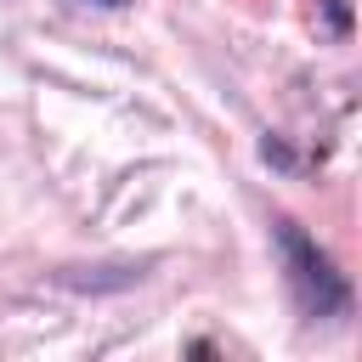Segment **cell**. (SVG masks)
<instances>
[{
  "instance_id": "obj_1",
  "label": "cell",
  "mask_w": 362,
  "mask_h": 362,
  "mask_svg": "<svg viewBox=\"0 0 362 362\" xmlns=\"http://www.w3.org/2000/svg\"><path fill=\"white\" fill-rule=\"evenodd\" d=\"M277 249H283V266H288V288H294V300H300V311H311V317H339L345 305H351V288H345V277L334 272V260L294 226V221H283L277 226Z\"/></svg>"
},
{
  "instance_id": "obj_2",
  "label": "cell",
  "mask_w": 362,
  "mask_h": 362,
  "mask_svg": "<svg viewBox=\"0 0 362 362\" xmlns=\"http://www.w3.org/2000/svg\"><path fill=\"white\" fill-rule=\"evenodd\" d=\"M328 17H334V28H345V23H351V11H345V0H328Z\"/></svg>"
},
{
  "instance_id": "obj_3",
  "label": "cell",
  "mask_w": 362,
  "mask_h": 362,
  "mask_svg": "<svg viewBox=\"0 0 362 362\" xmlns=\"http://www.w3.org/2000/svg\"><path fill=\"white\" fill-rule=\"evenodd\" d=\"M102 6H124V0H102Z\"/></svg>"
}]
</instances>
